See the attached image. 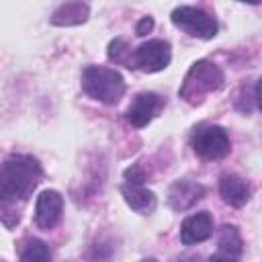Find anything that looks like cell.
<instances>
[{
  "mask_svg": "<svg viewBox=\"0 0 262 262\" xmlns=\"http://www.w3.org/2000/svg\"><path fill=\"white\" fill-rule=\"evenodd\" d=\"M43 168L29 154H12L0 164V219L12 227L20 219V209L41 182Z\"/></svg>",
  "mask_w": 262,
  "mask_h": 262,
  "instance_id": "cell-1",
  "label": "cell"
},
{
  "mask_svg": "<svg viewBox=\"0 0 262 262\" xmlns=\"http://www.w3.org/2000/svg\"><path fill=\"white\" fill-rule=\"evenodd\" d=\"M225 82L223 72L219 70V66H215L209 59H199L190 66V70L184 76V82L178 90L180 98L186 100L188 104H196L201 102L207 94L217 92Z\"/></svg>",
  "mask_w": 262,
  "mask_h": 262,
  "instance_id": "cell-2",
  "label": "cell"
},
{
  "mask_svg": "<svg viewBox=\"0 0 262 262\" xmlns=\"http://www.w3.org/2000/svg\"><path fill=\"white\" fill-rule=\"evenodd\" d=\"M82 90L104 104H115L125 94L123 76L106 66H86L82 72Z\"/></svg>",
  "mask_w": 262,
  "mask_h": 262,
  "instance_id": "cell-3",
  "label": "cell"
},
{
  "mask_svg": "<svg viewBox=\"0 0 262 262\" xmlns=\"http://www.w3.org/2000/svg\"><path fill=\"white\" fill-rule=\"evenodd\" d=\"M192 151L203 160H221L229 154L231 141L223 127L219 125H201L190 137Z\"/></svg>",
  "mask_w": 262,
  "mask_h": 262,
  "instance_id": "cell-4",
  "label": "cell"
},
{
  "mask_svg": "<svg viewBox=\"0 0 262 262\" xmlns=\"http://www.w3.org/2000/svg\"><path fill=\"white\" fill-rule=\"evenodd\" d=\"M170 18L178 29L199 39H213L219 31L217 20L209 12L196 6H178L172 10Z\"/></svg>",
  "mask_w": 262,
  "mask_h": 262,
  "instance_id": "cell-5",
  "label": "cell"
},
{
  "mask_svg": "<svg viewBox=\"0 0 262 262\" xmlns=\"http://www.w3.org/2000/svg\"><path fill=\"white\" fill-rule=\"evenodd\" d=\"M172 59L170 43L164 39H149L141 43L137 49H133V70L139 68L143 72H162L168 68Z\"/></svg>",
  "mask_w": 262,
  "mask_h": 262,
  "instance_id": "cell-6",
  "label": "cell"
},
{
  "mask_svg": "<svg viewBox=\"0 0 262 262\" xmlns=\"http://www.w3.org/2000/svg\"><path fill=\"white\" fill-rule=\"evenodd\" d=\"M164 104H166V100L160 94H156V92H139L133 98V102L129 104V108L125 113V119H127L129 125L141 129L164 108Z\"/></svg>",
  "mask_w": 262,
  "mask_h": 262,
  "instance_id": "cell-7",
  "label": "cell"
},
{
  "mask_svg": "<svg viewBox=\"0 0 262 262\" xmlns=\"http://www.w3.org/2000/svg\"><path fill=\"white\" fill-rule=\"evenodd\" d=\"M63 213V196L57 190H43L35 203V225L39 229H53Z\"/></svg>",
  "mask_w": 262,
  "mask_h": 262,
  "instance_id": "cell-8",
  "label": "cell"
},
{
  "mask_svg": "<svg viewBox=\"0 0 262 262\" xmlns=\"http://www.w3.org/2000/svg\"><path fill=\"white\" fill-rule=\"evenodd\" d=\"M203 196H205V186L203 184H199L194 180H188V178H182V180H176L170 186L168 205L174 211H186V209L194 207Z\"/></svg>",
  "mask_w": 262,
  "mask_h": 262,
  "instance_id": "cell-9",
  "label": "cell"
},
{
  "mask_svg": "<svg viewBox=\"0 0 262 262\" xmlns=\"http://www.w3.org/2000/svg\"><path fill=\"white\" fill-rule=\"evenodd\" d=\"M213 235V217L207 211H199L186 217L180 225V242L184 246H194Z\"/></svg>",
  "mask_w": 262,
  "mask_h": 262,
  "instance_id": "cell-10",
  "label": "cell"
},
{
  "mask_svg": "<svg viewBox=\"0 0 262 262\" xmlns=\"http://www.w3.org/2000/svg\"><path fill=\"white\" fill-rule=\"evenodd\" d=\"M219 194L223 196V201L231 207H244L250 201L252 188L250 184L237 176V174H223L219 178Z\"/></svg>",
  "mask_w": 262,
  "mask_h": 262,
  "instance_id": "cell-11",
  "label": "cell"
},
{
  "mask_svg": "<svg viewBox=\"0 0 262 262\" xmlns=\"http://www.w3.org/2000/svg\"><path fill=\"white\" fill-rule=\"evenodd\" d=\"M121 194H123L125 203H127L133 211H137V213H141V215L151 213V211L156 209V205H158L156 194H154L149 188H145L143 184H129V182H125V184L121 186Z\"/></svg>",
  "mask_w": 262,
  "mask_h": 262,
  "instance_id": "cell-12",
  "label": "cell"
},
{
  "mask_svg": "<svg viewBox=\"0 0 262 262\" xmlns=\"http://www.w3.org/2000/svg\"><path fill=\"white\" fill-rule=\"evenodd\" d=\"M90 14V6L84 2H66L59 4L53 14H51V25L55 27H74V25H82L88 20Z\"/></svg>",
  "mask_w": 262,
  "mask_h": 262,
  "instance_id": "cell-13",
  "label": "cell"
},
{
  "mask_svg": "<svg viewBox=\"0 0 262 262\" xmlns=\"http://www.w3.org/2000/svg\"><path fill=\"white\" fill-rule=\"evenodd\" d=\"M18 262H51V252L43 239L31 237L23 244Z\"/></svg>",
  "mask_w": 262,
  "mask_h": 262,
  "instance_id": "cell-14",
  "label": "cell"
},
{
  "mask_svg": "<svg viewBox=\"0 0 262 262\" xmlns=\"http://www.w3.org/2000/svg\"><path fill=\"white\" fill-rule=\"evenodd\" d=\"M108 59L133 70V49L129 47V43L123 37H117L108 43Z\"/></svg>",
  "mask_w": 262,
  "mask_h": 262,
  "instance_id": "cell-15",
  "label": "cell"
},
{
  "mask_svg": "<svg viewBox=\"0 0 262 262\" xmlns=\"http://www.w3.org/2000/svg\"><path fill=\"white\" fill-rule=\"evenodd\" d=\"M217 246L223 252H229L233 256H242V237H239V231L233 225H223L221 231H219Z\"/></svg>",
  "mask_w": 262,
  "mask_h": 262,
  "instance_id": "cell-16",
  "label": "cell"
},
{
  "mask_svg": "<svg viewBox=\"0 0 262 262\" xmlns=\"http://www.w3.org/2000/svg\"><path fill=\"white\" fill-rule=\"evenodd\" d=\"M145 178H147V174H145V170H143L141 164H133L131 168L125 170V180L129 184H143Z\"/></svg>",
  "mask_w": 262,
  "mask_h": 262,
  "instance_id": "cell-17",
  "label": "cell"
},
{
  "mask_svg": "<svg viewBox=\"0 0 262 262\" xmlns=\"http://www.w3.org/2000/svg\"><path fill=\"white\" fill-rule=\"evenodd\" d=\"M151 29H154V20H151V16H143V18L137 23V27H135V35L143 37V35H147Z\"/></svg>",
  "mask_w": 262,
  "mask_h": 262,
  "instance_id": "cell-18",
  "label": "cell"
},
{
  "mask_svg": "<svg viewBox=\"0 0 262 262\" xmlns=\"http://www.w3.org/2000/svg\"><path fill=\"white\" fill-rule=\"evenodd\" d=\"M209 262H239V256H233L229 252H223V250H217V254H213L209 258Z\"/></svg>",
  "mask_w": 262,
  "mask_h": 262,
  "instance_id": "cell-19",
  "label": "cell"
},
{
  "mask_svg": "<svg viewBox=\"0 0 262 262\" xmlns=\"http://www.w3.org/2000/svg\"><path fill=\"white\" fill-rule=\"evenodd\" d=\"M178 262H199V256H182Z\"/></svg>",
  "mask_w": 262,
  "mask_h": 262,
  "instance_id": "cell-20",
  "label": "cell"
},
{
  "mask_svg": "<svg viewBox=\"0 0 262 262\" xmlns=\"http://www.w3.org/2000/svg\"><path fill=\"white\" fill-rule=\"evenodd\" d=\"M141 262H158V260H154V258H147V260H141Z\"/></svg>",
  "mask_w": 262,
  "mask_h": 262,
  "instance_id": "cell-21",
  "label": "cell"
}]
</instances>
